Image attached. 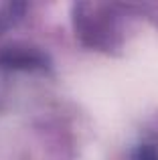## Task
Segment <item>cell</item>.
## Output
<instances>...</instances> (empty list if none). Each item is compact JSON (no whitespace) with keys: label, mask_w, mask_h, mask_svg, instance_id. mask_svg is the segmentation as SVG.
Segmentation results:
<instances>
[{"label":"cell","mask_w":158,"mask_h":160,"mask_svg":"<svg viewBox=\"0 0 158 160\" xmlns=\"http://www.w3.org/2000/svg\"><path fill=\"white\" fill-rule=\"evenodd\" d=\"M18 10H20L18 4H12V2H0V31L8 28L16 18H18Z\"/></svg>","instance_id":"obj_1"}]
</instances>
